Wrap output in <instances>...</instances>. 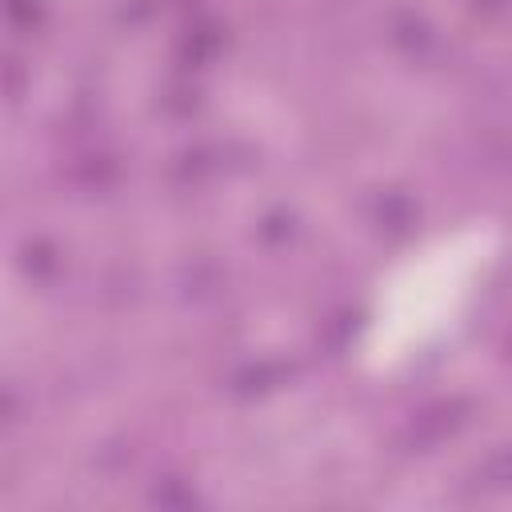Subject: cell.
<instances>
[{
    "instance_id": "cell-1",
    "label": "cell",
    "mask_w": 512,
    "mask_h": 512,
    "mask_svg": "<svg viewBox=\"0 0 512 512\" xmlns=\"http://www.w3.org/2000/svg\"><path fill=\"white\" fill-rule=\"evenodd\" d=\"M496 244V228L464 224L408 252L372 296L360 360L376 372H392L440 344L476 300L496 264Z\"/></svg>"
}]
</instances>
